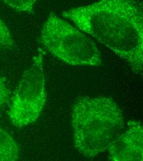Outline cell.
<instances>
[{
	"label": "cell",
	"instance_id": "3957f363",
	"mask_svg": "<svg viewBox=\"0 0 143 161\" xmlns=\"http://www.w3.org/2000/svg\"><path fill=\"white\" fill-rule=\"evenodd\" d=\"M40 43L56 58L73 66L102 65L101 53L89 37L51 13L41 30Z\"/></svg>",
	"mask_w": 143,
	"mask_h": 161
},
{
	"label": "cell",
	"instance_id": "8992f818",
	"mask_svg": "<svg viewBox=\"0 0 143 161\" xmlns=\"http://www.w3.org/2000/svg\"><path fill=\"white\" fill-rule=\"evenodd\" d=\"M20 148L13 137L0 128V161L19 160Z\"/></svg>",
	"mask_w": 143,
	"mask_h": 161
},
{
	"label": "cell",
	"instance_id": "9c48e42d",
	"mask_svg": "<svg viewBox=\"0 0 143 161\" xmlns=\"http://www.w3.org/2000/svg\"><path fill=\"white\" fill-rule=\"evenodd\" d=\"M10 97V92L4 80L0 77V108L5 105Z\"/></svg>",
	"mask_w": 143,
	"mask_h": 161
},
{
	"label": "cell",
	"instance_id": "5b68a950",
	"mask_svg": "<svg viewBox=\"0 0 143 161\" xmlns=\"http://www.w3.org/2000/svg\"><path fill=\"white\" fill-rule=\"evenodd\" d=\"M107 151L110 161H143L142 123L137 120L127 122L121 134L112 142Z\"/></svg>",
	"mask_w": 143,
	"mask_h": 161
},
{
	"label": "cell",
	"instance_id": "7a4b0ae2",
	"mask_svg": "<svg viewBox=\"0 0 143 161\" xmlns=\"http://www.w3.org/2000/svg\"><path fill=\"white\" fill-rule=\"evenodd\" d=\"M72 126L75 147L89 159L108 149L125 123L120 108L112 98L86 96L73 107Z\"/></svg>",
	"mask_w": 143,
	"mask_h": 161
},
{
	"label": "cell",
	"instance_id": "277c9868",
	"mask_svg": "<svg viewBox=\"0 0 143 161\" xmlns=\"http://www.w3.org/2000/svg\"><path fill=\"white\" fill-rule=\"evenodd\" d=\"M44 55V52L39 48L14 93L8 116L16 128H23L37 121L45 105L47 94Z\"/></svg>",
	"mask_w": 143,
	"mask_h": 161
},
{
	"label": "cell",
	"instance_id": "52a82bcc",
	"mask_svg": "<svg viewBox=\"0 0 143 161\" xmlns=\"http://www.w3.org/2000/svg\"><path fill=\"white\" fill-rule=\"evenodd\" d=\"M38 0H3L14 10L21 13H31Z\"/></svg>",
	"mask_w": 143,
	"mask_h": 161
},
{
	"label": "cell",
	"instance_id": "ba28073f",
	"mask_svg": "<svg viewBox=\"0 0 143 161\" xmlns=\"http://www.w3.org/2000/svg\"><path fill=\"white\" fill-rule=\"evenodd\" d=\"M14 45V40L8 27L0 18V48L12 49Z\"/></svg>",
	"mask_w": 143,
	"mask_h": 161
},
{
	"label": "cell",
	"instance_id": "6da1fadb",
	"mask_svg": "<svg viewBox=\"0 0 143 161\" xmlns=\"http://www.w3.org/2000/svg\"><path fill=\"white\" fill-rule=\"evenodd\" d=\"M62 16L125 61L143 69V7L140 0H99L63 11Z\"/></svg>",
	"mask_w": 143,
	"mask_h": 161
}]
</instances>
